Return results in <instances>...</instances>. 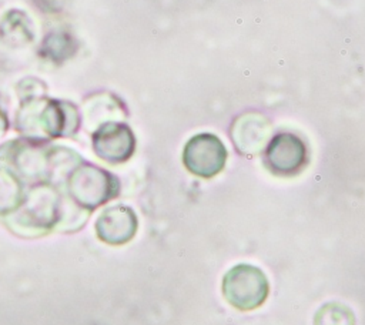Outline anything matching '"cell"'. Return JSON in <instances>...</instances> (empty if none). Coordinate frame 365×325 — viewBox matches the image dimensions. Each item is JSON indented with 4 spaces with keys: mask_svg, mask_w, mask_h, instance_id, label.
<instances>
[{
    "mask_svg": "<svg viewBox=\"0 0 365 325\" xmlns=\"http://www.w3.org/2000/svg\"><path fill=\"white\" fill-rule=\"evenodd\" d=\"M315 325H354L355 318L352 311L339 304L328 302L319 308L314 319Z\"/></svg>",
    "mask_w": 365,
    "mask_h": 325,
    "instance_id": "5b68a950",
    "label": "cell"
},
{
    "mask_svg": "<svg viewBox=\"0 0 365 325\" xmlns=\"http://www.w3.org/2000/svg\"><path fill=\"white\" fill-rule=\"evenodd\" d=\"M221 289L230 305L240 311H251L265 302L269 294V284L258 267L238 264L227 271Z\"/></svg>",
    "mask_w": 365,
    "mask_h": 325,
    "instance_id": "6da1fadb",
    "label": "cell"
},
{
    "mask_svg": "<svg viewBox=\"0 0 365 325\" xmlns=\"http://www.w3.org/2000/svg\"><path fill=\"white\" fill-rule=\"evenodd\" d=\"M269 123L259 114L251 113L241 115L231 128V138L237 150L252 155L262 150L269 137Z\"/></svg>",
    "mask_w": 365,
    "mask_h": 325,
    "instance_id": "277c9868",
    "label": "cell"
},
{
    "mask_svg": "<svg viewBox=\"0 0 365 325\" xmlns=\"http://www.w3.org/2000/svg\"><path fill=\"white\" fill-rule=\"evenodd\" d=\"M307 162V148L304 141L291 133L277 134L265 151L267 168L279 177L298 174Z\"/></svg>",
    "mask_w": 365,
    "mask_h": 325,
    "instance_id": "3957f363",
    "label": "cell"
},
{
    "mask_svg": "<svg viewBox=\"0 0 365 325\" xmlns=\"http://www.w3.org/2000/svg\"><path fill=\"white\" fill-rule=\"evenodd\" d=\"M227 150L222 141L210 133L192 135L182 153L184 165L197 177L211 178L225 165Z\"/></svg>",
    "mask_w": 365,
    "mask_h": 325,
    "instance_id": "7a4b0ae2",
    "label": "cell"
}]
</instances>
